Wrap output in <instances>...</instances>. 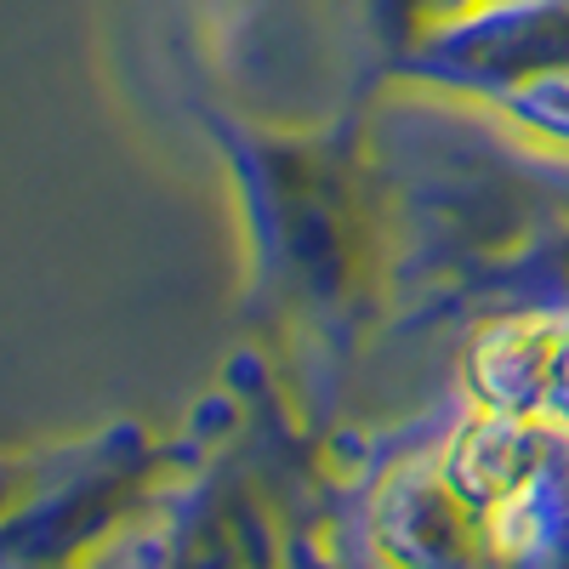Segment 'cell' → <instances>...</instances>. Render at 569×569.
<instances>
[]
</instances>
